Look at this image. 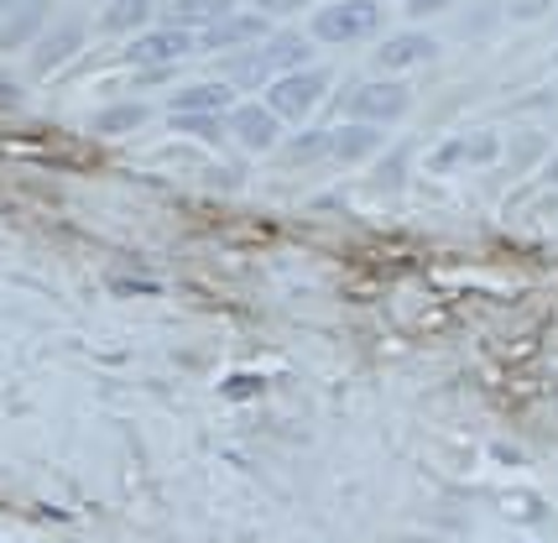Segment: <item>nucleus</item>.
I'll list each match as a JSON object with an SVG mask.
<instances>
[{
    "instance_id": "obj_18",
    "label": "nucleus",
    "mask_w": 558,
    "mask_h": 543,
    "mask_svg": "<svg viewBox=\"0 0 558 543\" xmlns=\"http://www.w3.org/2000/svg\"><path fill=\"white\" fill-rule=\"evenodd\" d=\"M37 22H43V11H37V5H32V11H26V16H16V22H11V32H5V37H0V48H16V43H26V37H32V32H37Z\"/></svg>"
},
{
    "instance_id": "obj_9",
    "label": "nucleus",
    "mask_w": 558,
    "mask_h": 543,
    "mask_svg": "<svg viewBox=\"0 0 558 543\" xmlns=\"http://www.w3.org/2000/svg\"><path fill=\"white\" fill-rule=\"evenodd\" d=\"M78 48H84V26L78 22L52 26L48 37L37 43V52H32V69H37V74H52V69H58V63H69Z\"/></svg>"
},
{
    "instance_id": "obj_22",
    "label": "nucleus",
    "mask_w": 558,
    "mask_h": 543,
    "mask_svg": "<svg viewBox=\"0 0 558 543\" xmlns=\"http://www.w3.org/2000/svg\"><path fill=\"white\" fill-rule=\"evenodd\" d=\"M507 507L517 512V518H543V507H537V502H527V496H511Z\"/></svg>"
},
{
    "instance_id": "obj_8",
    "label": "nucleus",
    "mask_w": 558,
    "mask_h": 543,
    "mask_svg": "<svg viewBox=\"0 0 558 543\" xmlns=\"http://www.w3.org/2000/svg\"><path fill=\"white\" fill-rule=\"evenodd\" d=\"M230 16V0H172L162 5V26H178V32H209L215 22Z\"/></svg>"
},
{
    "instance_id": "obj_3",
    "label": "nucleus",
    "mask_w": 558,
    "mask_h": 543,
    "mask_svg": "<svg viewBox=\"0 0 558 543\" xmlns=\"http://www.w3.org/2000/svg\"><path fill=\"white\" fill-rule=\"evenodd\" d=\"M329 89V74H318V69H298V74H282L271 79L267 89V110L277 121H298V116H308L318 99Z\"/></svg>"
},
{
    "instance_id": "obj_21",
    "label": "nucleus",
    "mask_w": 558,
    "mask_h": 543,
    "mask_svg": "<svg viewBox=\"0 0 558 543\" xmlns=\"http://www.w3.org/2000/svg\"><path fill=\"white\" fill-rule=\"evenodd\" d=\"M444 5H454V0H408V16H434Z\"/></svg>"
},
{
    "instance_id": "obj_25",
    "label": "nucleus",
    "mask_w": 558,
    "mask_h": 543,
    "mask_svg": "<svg viewBox=\"0 0 558 543\" xmlns=\"http://www.w3.org/2000/svg\"><path fill=\"white\" fill-rule=\"evenodd\" d=\"M0 99H11V79H0Z\"/></svg>"
},
{
    "instance_id": "obj_6",
    "label": "nucleus",
    "mask_w": 558,
    "mask_h": 543,
    "mask_svg": "<svg viewBox=\"0 0 558 543\" xmlns=\"http://www.w3.org/2000/svg\"><path fill=\"white\" fill-rule=\"evenodd\" d=\"M267 37V16L256 11V16H225V22H215L209 32H198L194 37V48H204V52H225V48H245V43H262Z\"/></svg>"
},
{
    "instance_id": "obj_24",
    "label": "nucleus",
    "mask_w": 558,
    "mask_h": 543,
    "mask_svg": "<svg viewBox=\"0 0 558 543\" xmlns=\"http://www.w3.org/2000/svg\"><path fill=\"white\" fill-rule=\"evenodd\" d=\"M548 183H558V157H554V162H548Z\"/></svg>"
},
{
    "instance_id": "obj_20",
    "label": "nucleus",
    "mask_w": 558,
    "mask_h": 543,
    "mask_svg": "<svg viewBox=\"0 0 558 543\" xmlns=\"http://www.w3.org/2000/svg\"><path fill=\"white\" fill-rule=\"evenodd\" d=\"M256 5H262V16H288V11H303L314 0H256Z\"/></svg>"
},
{
    "instance_id": "obj_10",
    "label": "nucleus",
    "mask_w": 558,
    "mask_h": 543,
    "mask_svg": "<svg viewBox=\"0 0 558 543\" xmlns=\"http://www.w3.org/2000/svg\"><path fill=\"white\" fill-rule=\"evenodd\" d=\"M381 147V131L376 125H335L329 131V157L335 162H361V157H371V152Z\"/></svg>"
},
{
    "instance_id": "obj_4",
    "label": "nucleus",
    "mask_w": 558,
    "mask_h": 543,
    "mask_svg": "<svg viewBox=\"0 0 558 543\" xmlns=\"http://www.w3.org/2000/svg\"><path fill=\"white\" fill-rule=\"evenodd\" d=\"M194 48V32H178V26H151V32H142L131 48H125V58L136 63V69H172V63H183Z\"/></svg>"
},
{
    "instance_id": "obj_12",
    "label": "nucleus",
    "mask_w": 558,
    "mask_h": 543,
    "mask_svg": "<svg viewBox=\"0 0 558 543\" xmlns=\"http://www.w3.org/2000/svg\"><path fill=\"white\" fill-rule=\"evenodd\" d=\"M230 99H235L230 84H189L172 95V116H219Z\"/></svg>"
},
{
    "instance_id": "obj_15",
    "label": "nucleus",
    "mask_w": 558,
    "mask_h": 543,
    "mask_svg": "<svg viewBox=\"0 0 558 543\" xmlns=\"http://www.w3.org/2000/svg\"><path fill=\"white\" fill-rule=\"evenodd\" d=\"M146 121V105H110L95 116V131L99 136H121V131H136Z\"/></svg>"
},
{
    "instance_id": "obj_19",
    "label": "nucleus",
    "mask_w": 558,
    "mask_h": 543,
    "mask_svg": "<svg viewBox=\"0 0 558 543\" xmlns=\"http://www.w3.org/2000/svg\"><path fill=\"white\" fill-rule=\"evenodd\" d=\"M548 5H554V0H511V16H517V22H537Z\"/></svg>"
},
{
    "instance_id": "obj_16",
    "label": "nucleus",
    "mask_w": 558,
    "mask_h": 543,
    "mask_svg": "<svg viewBox=\"0 0 558 543\" xmlns=\"http://www.w3.org/2000/svg\"><path fill=\"white\" fill-rule=\"evenodd\" d=\"M308 157H329V131H314V136L288 147V162H308Z\"/></svg>"
},
{
    "instance_id": "obj_11",
    "label": "nucleus",
    "mask_w": 558,
    "mask_h": 543,
    "mask_svg": "<svg viewBox=\"0 0 558 543\" xmlns=\"http://www.w3.org/2000/svg\"><path fill=\"white\" fill-rule=\"evenodd\" d=\"M434 37H423V32H397L387 37L381 48H376V63L381 69H408V63H423V58H434Z\"/></svg>"
},
{
    "instance_id": "obj_17",
    "label": "nucleus",
    "mask_w": 558,
    "mask_h": 543,
    "mask_svg": "<svg viewBox=\"0 0 558 543\" xmlns=\"http://www.w3.org/2000/svg\"><path fill=\"white\" fill-rule=\"evenodd\" d=\"M172 131H183V136H219V116H172Z\"/></svg>"
},
{
    "instance_id": "obj_1",
    "label": "nucleus",
    "mask_w": 558,
    "mask_h": 543,
    "mask_svg": "<svg viewBox=\"0 0 558 543\" xmlns=\"http://www.w3.org/2000/svg\"><path fill=\"white\" fill-rule=\"evenodd\" d=\"M308 37H292V32H282V37H271L267 48H256V52H245V58H230V84H256V79H267V74H298V63H308Z\"/></svg>"
},
{
    "instance_id": "obj_7",
    "label": "nucleus",
    "mask_w": 558,
    "mask_h": 543,
    "mask_svg": "<svg viewBox=\"0 0 558 543\" xmlns=\"http://www.w3.org/2000/svg\"><path fill=\"white\" fill-rule=\"evenodd\" d=\"M230 136L245 152H271L277 147V116H271L267 105H235L230 110Z\"/></svg>"
},
{
    "instance_id": "obj_2",
    "label": "nucleus",
    "mask_w": 558,
    "mask_h": 543,
    "mask_svg": "<svg viewBox=\"0 0 558 543\" xmlns=\"http://www.w3.org/2000/svg\"><path fill=\"white\" fill-rule=\"evenodd\" d=\"M381 26V5L371 0H340V5H324L314 16V37L318 43H361Z\"/></svg>"
},
{
    "instance_id": "obj_26",
    "label": "nucleus",
    "mask_w": 558,
    "mask_h": 543,
    "mask_svg": "<svg viewBox=\"0 0 558 543\" xmlns=\"http://www.w3.org/2000/svg\"><path fill=\"white\" fill-rule=\"evenodd\" d=\"M105 5H116V0H105Z\"/></svg>"
},
{
    "instance_id": "obj_13",
    "label": "nucleus",
    "mask_w": 558,
    "mask_h": 543,
    "mask_svg": "<svg viewBox=\"0 0 558 543\" xmlns=\"http://www.w3.org/2000/svg\"><path fill=\"white\" fill-rule=\"evenodd\" d=\"M496 157V136H460V142H444V147L428 157L434 173H449L454 162H490Z\"/></svg>"
},
{
    "instance_id": "obj_23",
    "label": "nucleus",
    "mask_w": 558,
    "mask_h": 543,
    "mask_svg": "<svg viewBox=\"0 0 558 543\" xmlns=\"http://www.w3.org/2000/svg\"><path fill=\"white\" fill-rule=\"evenodd\" d=\"M256 387H262V382H256V376H235V382H230V387H225V393H230V397H241V393H256Z\"/></svg>"
},
{
    "instance_id": "obj_5",
    "label": "nucleus",
    "mask_w": 558,
    "mask_h": 543,
    "mask_svg": "<svg viewBox=\"0 0 558 543\" xmlns=\"http://www.w3.org/2000/svg\"><path fill=\"white\" fill-rule=\"evenodd\" d=\"M344 105H350V116H361V125L365 121L376 125V121H397V116H408L413 95H408V84H361Z\"/></svg>"
},
{
    "instance_id": "obj_14",
    "label": "nucleus",
    "mask_w": 558,
    "mask_h": 543,
    "mask_svg": "<svg viewBox=\"0 0 558 543\" xmlns=\"http://www.w3.org/2000/svg\"><path fill=\"white\" fill-rule=\"evenodd\" d=\"M146 22H151V0H116L105 11V32H136Z\"/></svg>"
}]
</instances>
